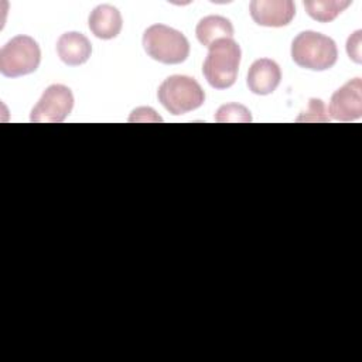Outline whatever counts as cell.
I'll use <instances>...</instances> for the list:
<instances>
[{"instance_id":"obj_1","label":"cell","mask_w":362,"mask_h":362,"mask_svg":"<svg viewBox=\"0 0 362 362\" xmlns=\"http://www.w3.org/2000/svg\"><path fill=\"white\" fill-rule=\"evenodd\" d=\"M240 57V47L232 38L214 42L202 65V74L208 83L215 89L232 86L238 76Z\"/></svg>"},{"instance_id":"obj_2","label":"cell","mask_w":362,"mask_h":362,"mask_svg":"<svg viewBox=\"0 0 362 362\" xmlns=\"http://www.w3.org/2000/svg\"><path fill=\"white\" fill-rule=\"evenodd\" d=\"M291 58L301 68L311 71H325L335 65L338 49L332 38L308 30L300 33L293 40Z\"/></svg>"},{"instance_id":"obj_3","label":"cell","mask_w":362,"mask_h":362,"mask_svg":"<svg viewBox=\"0 0 362 362\" xmlns=\"http://www.w3.org/2000/svg\"><path fill=\"white\" fill-rule=\"evenodd\" d=\"M143 48L148 57L161 64H181L189 55L187 37L165 24H153L143 34Z\"/></svg>"},{"instance_id":"obj_4","label":"cell","mask_w":362,"mask_h":362,"mask_svg":"<svg viewBox=\"0 0 362 362\" xmlns=\"http://www.w3.org/2000/svg\"><path fill=\"white\" fill-rule=\"evenodd\" d=\"M158 102L171 115H184L202 106L205 93L201 85L187 75H171L158 86Z\"/></svg>"},{"instance_id":"obj_5","label":"cell","mask_w":362,"mask_h":362,"mask_svg":"<svg viewBox=\"0 0 362 362\" xmlns=\"http://www.w3.org/2000/svg\"><path fill=\"white\" fill-rule=\"evenodd\" d=\"M41 61V49L30 35H16L0 49V72L17 78L34 72Z\"/></svg>"},{"instance_id":"obj_6","label":"cell","mask_w":362,"mask_h":362,"mask_svg":"<svg viewBox=\"0 0 362 362\" xmlns=\"http://www.w3.org/2000/svg\"><path fill=\"white\" fill-rule=\"evenodd\" d=\"M74 107V95L65 85H49L31 110L30 120L34 123H61Z\"/></svg>"},{"instance_id":"obj_7","label":"cell","mask_w":362,"mask_h":362,"mask_svg":"<svg viewBox=\"0 0 362 362\" xmlns=\"http://www.w3.org/2000/svg\"><path fill=\"white\" fill-rule=\"evenodd\" d=\"M328 112L332 119L352 122L362 115V81L354 78L342 85L331 96Z\"/></svg>"},{"instance_id":"obj_8","label":"cell","mask_w":362,"mask_h":362,"mask_svg":"<svg viewBox=\"0 0 362 362\" xmlns=\"http://www.w3.org/2000/svg\"><path fill=\"white\" fill-rule=\"evenodd\" d=\"M252 20L263 27H284L296 16L291 0H253L249 4Z\"/></svg>"},{"instance_id":"obj_9","label":"cell","mask_w":362,"mask_h":362,"mask_svg":"<svg viewBox=\"0 0 362 362\" xmlns=\"http://www.w3.org/2000/svg\"><path fill=\"white\" fill-rule=\"evenodd\" d=\"M281 79L280 66L269 58L256 59L247 71V86L256 95H270Z\"/></svg>"},{"instance_id":"obj_10","label":"cell","mask_w":362,"mask_h":362,"mask_svg":"<svg viewBox=\"0 0 362 362\" xmlns=\"http://www.w3.org/2000/svg\"><path fill=\"white\" fill-rule=\"evenodd\" d=\"M89 30L92 34L102 40H112L122 31V14L110 4H100L89 14Z\"/></svg>"},{"instance_id":"obj_11","label":"cell","mask_w":362,"mask_h":362,"mask_svg":"<svg viewBox=\"0 0 362 362\" xmlns=\"http://www.w3.org/2000/svg\"><path fill=\"white\" fill-rule=\"evenodd\" d=\"M57 52L62 62L71 66L85 64L92 52L90 41L78 31H69L59 37L57 42Z\"/></svg>"},{"instance_id":"obj_12","label":"cell","mask_w":362,"mask_h":362,"mask_svg":"<svg viewBox=\"0 0 362 362\" xmlns=\"http://www.w3.org/2000/svg\"><path fill=\"white\" fill-rule=\"evenodd\" d=\"M195 34L198 41L204 47H211L214 42L232 38L233 37V25L232 23L222 16H206L199 20L195 28Z\"/></svg>"},{"instance_id":"obj_13","label":"cell","mask_w":362,"mask_h":362,"mask_svg":"<svg viewBox=\"0 0 362 362\" xmlns=\"http://www.w3.org/2000/svg\"><path fill=\"white\" fill-rule=\"evenodd\" d=\"M352 1L349 0H305L304 7L308 16L320 23H328L337 18Z\"/></svg>"},{"instance_id":"obj_14","label":"cell","mask_w":362,"mask_h":362,"mask_svg":"<svg viewBox=\"0 0 362 362\" xmlns=\"http://www.w3.org/2000/svg\"><path fill=\"white\" fill-rule=\"evenodd\" d=\"M215 120L222 123V122H240V123H246L252 120L250 112L239 103H228L223 105L218 109Z\"/></svg>"},{"instance_id":"obj_15","label":"cell","mask_w":362,"mask_h":362,"mask_svg":"<svg viewBox=\"0 0 362 362\" xmlns=\"http://www.w3.org/2000/svg\"><path fill=\"white\" fill-rule=\"evenodd\" d=\"M297 120L298 122H329V116L327 115L322 100L313 98L308 102V109Z\"/></svg>"},{"instance_id":"obj_16","label":"cell","mask_w":362,"mask_h":362,"mask_svg":"<svg viewBox=\"0 0 362 362\" xmlns=\"http://www.w3.org/2000/svg\"><path fill=\"white\" fill-rule=\"evenodd\" d=\"M361 34H362V31L358 30L346 41V52H348L349 58L356 64H359L362 61V58H361Z\"/></svg>"}]
</instances>
